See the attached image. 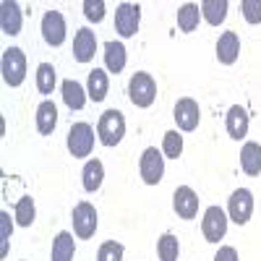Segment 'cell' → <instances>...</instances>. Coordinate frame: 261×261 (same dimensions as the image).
Listing matches in <instances>:
<instances>
[{
  "label": "cell",
  "instance_id": "obj_1",
  "mask_svg": "<svg viewBox=\"0 0 261 261\" xmlns=\"http://www.w3.org/2000/svg\"><path fill=\"white\" fill-rule=\"evenodd\" d=\"M97 136L105 146H118L125 136V118L120 110H105L97 123Z\"/></svg>",
  "mask_w": 261,
  "mask_h": 261
},
{
  "label": "cell",
  "instance_id": "obj_2",
  "mask_svg": "<svg viewBox=\"0 0 261 261\" xmlns=\"http://www.w3.org/2000/svg\"><path fill=\"white\" fill-rule=\"evenodd\" d=\"M128 97H130V102H134L136 107H151V105H154V99H157V84H154V79H151V73L139 71V73L130 76V81H128Z\"/></svg>",
  "mask_w": 261,
  "mask_h": 261
},
{
  "label": "cell",
  "instance_id": "obj_3",
  "mask_svg": "<svg viewBox=\"0 0 261 261\" xmlns=\"http://www.w3.org/2000/svg\"><path fill=\"white\" fill-rule=\"evenodd\" d=\"M0 71H3V81L8 86H21L27 79V55L21 47H8L3 50V63H0Z\"/></svg>",
  "mask_w": 261,
  "mask_h": 261
},
{
  "label": "cell",
  "instance_id": "obj_4",
  "mask_svg": "<svg viewBox=\"0 0 261 261\" xmlns=\"http://www.w3.org/2000/svg\"><path fill=\"white\" fill-rule=\"evenodd\" d=\"M139 172H141V180L146 186H157L165 175V154L157 146H149L144 149V154L139 160Z\"/></svg>",
  "mask_w": 261,
  "mask_h": 261
},
{
  "label": "cell",
  "instance_id": "obj_5",
  "mask_svg": "<svg viewBox=\"0 0 261 261\" xmlns=\"http://www.w3.org/2000/svg\"><path fill=\"white\" fill-rule=\"evenodd\" d=\"M94 149V128L89 123H73L68 130V151L73 157L84 160Z\"/></svg>",
  "mask_w": 261,
  "mask_h": 261
},
{
  "label": "cell",
  "instance_id": "obj_6",
  "mask_svg": "<svg viewBox=\"0 0 261 261\" xmlns=\"http://www.w3.org/2000/svg\"><path fill=\"white\" fill-rule=\"evenodd\" d=\"M251 214H253V193L248 188L232 191V196L227 199V217L235 225H246L251 222Z\"/></svg>",
  "mask_w": 261,
  "mask_h": 261
},
{
  "label": "cell",
  "instance_id": "obj_7",
  "mask_svg": "<svg viewBox=\"0 0 261 261\" xmlns=\"http://www.w3.org/2000/svg\"><path fill=\"white\" fill-rule=\"evenodd\" d=\"M227 214L220 206H209L204 212V220H201V232L206 238V243H220L222 238L227 235Z\"/></svg>",
  "mask_w": 261,
  "mask_h": 261
},
{
  "label": "cell",
  "instance_id": "obj_8",
  "mask_svg": "<svg viewBox=\"0 0 261 261\" xmlns=\"http://www.w3.org/2000/svg\"><path fill=\"white\" fill-rule=\"evenodd\" d=\"M73 232L81 238V241H86V238H92L94 230H97V209L89 204V201H79L73 206Z\"/></svg>",
  "mask_w": 261,
  "mask_h": 261
},
{
  "label": "cell",
  "instance_id": "obj_9",
  "mask_svg": "<svg viewBox=\"0 0 261 261\" xmlns=\"http://www.w3.org/2000/svg\"><path fill=\"white\" fill-rule=\"evenodd\" d=\"M141 24V8L136 3H120L115 11V29L120 37H136Z\"/></svg>",
  "mask_w": 261,
  "mask_h": 261
},
{
  "label": "cell",
  "instance_id": "obj_10",
  "mask_svg": "<svg viewBox=\"0 0 261 261\" xmlns=\"http://www.w3.org/2000/svg\"><path fill=\"white\" fill-rule=\"evenodd\" d=\"M65 18L60 11H47L42 16V39L47 42L50 47H60L65 42Z\"/></svg>",
  "mask_w": 261,
  "mask_h": 261
},
{
  "label": "cell",
  "instance_id": "obj_11",
  "mask_svg": "<svg viewBox=\"0 0 261 261\" xmlns=\"http://www.w3.org/2000/svg\"><path fill=\"white\" fill-rule=\"evenodd\" d=\"M172 118H175V123H178L180 130H196V128H199V120H201L199 102L191 99V97L178 99L175 102V110H172Z\"/></svg>",
  "mask_w": 261,
  "mask_h": 261
},
{
  "label": "cell",
  "instance_id": "obj_12",
  "mask_svg": "<svg viewBox=\"0 0 261 261\" xmlns=\"http://www.w3.org/2000/svg\"><path fill=\"white\" fill-rule=\"evenodd\" d=\"M172 209L180 220H193L199 214V196L191 186H178L175 193H172Z\"/></svg>",
  "mask_w": 261,
  "mask_h": 261
},
{
  "label": "cell",
  "instance_id": "obj_13",
  "mask_svg": "<svg viewBox=\"0 0 261 261\" xmlns=\"http://www.w3.org/2000/svg\"><path fill=\"white\" fill-rule=\"evenodd\" d=\"M21 24H24L21 6L13 3V0H3L0 3V29H3V34H8V37L21 34Z\"/></svg>",
  "mask_w": 261,
  "mask_h": 261
},
{
  "label": "cell",
  "instance_id": "obj_14",
  "mask_svg": "<svg viewBox=\"0 0 261 261\" xmlns=\"http://www.w3.org/2000/svg\"><path fill=\"white\" fill-rule=\"evenodd\" d=\"M238 55H241V37H238V32H225L217 39V60L222 65H232Z\"/></svg>",
  "mask_w": 261,
  "mask_h": 261
},
{
  "label": "cell",
  "instance_id": "obj_15",
  "mask_svg": "<svg viewBox=\"0 0 261 261\" xmlns=\"http://www.w3.org/2000/svg\"><path fill=\"white\" fill-rule=\"evenodd\" d=\"M225 125H227V134H230V139H235V141L246 139V136H248V113H246V107H241V105H232L230 110H227Z\"/></svg>",
  "mask_w": 261,
  "mask_h": 261
},
{
  "label": "cell",
  "instance_id": "obj_16",
  "mask_svg": "<svg viewBox=\"0 0 261 261\" xmlns=\"http://www.w3.org/2000/svg\"><path fill=\"white\" fill-rule=\"evenodd\" d=\"M97 53V37L92 29H79L73 37V58L79 63H89Z\"/></svg>",
  "mask_w": 261,
  "mask_h": 261
},
{
  "label": "cell",
  "instance_id": "obj_17",
  "mask_svg": "<svg viewBox=\"0 0 261 261\" xmlns=\"http://www.w3.org/2000/svg\"><path fill=\"white\" fill-rule=\"evenodd\" d=\"M125 63H128V53H125V45L123 42H105V65H107V71L110 73H120L125 68Z\"/></svg>",
  "mask_w": 261,
  "mask_h": 261
},
{
  "label": "cell",
  "instance_id": "obj_18",
  "mask_svg": "<svg viewBox=\"0 0 261 261\" xmlns=\"http://www.w3.org/2000/svg\"><path fill=\"white\" fill-rule=\"evenodd\" d=\"M58 125V107L53 99H45V102H39L37 107V130L42 136H50L53 130Z\"/></svg>",
  "mask_w": 261,
  "mask_h": 261
},
{
  "label": "cell",
  "instance_id": "obj_19",
  "mask_svg": "<svg viewBox=\"0 0 261 261\" xmlns=\"http://www.w3.org/2000/svg\"><path fill=\"white\" fill-rule=\"evenodd\" d=\"M107 92H110V76H107V71H102V68L89 71V81H86V94H89V99L102 102L107 97Z\"/></svg>",
  "mask_w": 261,
  "mask_h": 261
},
{
  "label": "cell",
  "instance_id": "obj_20",
  "mask_svg": "<svg viewBox=\"0 0 261 261\" xmlns=\"http://www.w3.org/2000/svg\"><path fill=\"white\" fill-rule=\"evenodd\" d=\"M241 167L246 175H258L261 172V144L246 141L241 149Z\"/></svg>",
  "mask_w": 261,
  "mask_h": 261
},
{
  "label": "cell",
  "instance_id": "obj_21",
  "mask_svg": "<svg viewBox=\"0 0 261 261\" xmlns=\"http://www.w3.org/2000/svg\"><path fill=\"white\" fill-rule=\"evenodd\" d=\"M60 89H63V102L68 105L71 110H81V107L86 105V99H89V94L84 92V86L76 79H65Z\"/></svg>",
  "mask_w": 261,
  "mask_h": 261
},
{
  "label": "cell",
  "instance_id": "obj_22",
  "mask_svg": "<svg viewBox=\"0 0 261 261\" xmlns=\"http://www.w3.org/2000/svg\"><path fill=\"white\" fill-rule=\"evenodd\" d=\"M73 253H76V243H73V235L71 232H58L55 241H53V253H50V261H73Z\"/></svg>",
  "mask_w": 261,
  "mask_h": 261
},
{
  "label": "cell",
  "instance_id": "obj_23",
  "mask_svg": "<svg viewBox=\"0 0 261 261\" xmlns=\"http://www.w3.org/2000/svg\"><path fill=\"white\" fill-rule=\"evenodd\" d=\"M81 178H84V191H86V193L99 191V186H102V180H105V165H102L99 160H89V162L84 165Z\"/></svg>",
  "mask_w": 261,
  "mask_h": 261
},
{
  "label": "cell",
  "instance_id": "obj_24",
  "mask_svg": "<svg viewBox=\"0 0 261 261\" xmlns=\"http://www.w3.org/2000/svg\"><path fill=\"white\" fill-rule=\"evenodd\" d=\"M227 0H204L201 3V16H204V21L206 24H212V27H220L222 21L227 18Z\"/></svg>",
  "mask_w": 261,
  "mask_h": 261
},
{
  "label": "cell",
  "instance_id": "obj_25",
  "mask_svg": "<svg viewBox=\"0 0 261 261\" xmlns=\"http://www.w3.org/2000/svg\"><path fill=\"white\" fill-rule=\"evenodd\" d=\"M199 18H201V6L196 3H183L178 8V29L191 34L196 27H199Z\"/></svg>",
  "mask_w": 261,
  "mask_h": 261
},
{
  "label": "cell",
  "instance_id": "obj_26",
  "mask_svg": "<svg viewBox=\"0 0 261 261\" xmlns=\"http://www.w3.org/2000/svg\"><path fill=\"white\" fill-rule=\"evenodd\" d=\"M13 212H16V222H18L21 227H32L34 217H37L34 199H32V196H21V199L16 201V206H13Z\"/></svg>",
  "mask_w": 261,
  "mask_h": 261
},
{
  "label": "cell",
  "instance_id": "obj_27",
  "mask_svg": "<svg viewBox=\"0 0 261 261\" xmlns=\"http://www.w3.org/2000/svg\"><path fill=\"white\" fill-rule=\"evenodd\" d=\"M178 253H180V243L172 232H165L160 241H157V256L160 261H178Z\"/></svg>",
  "mask_w": 261,
  "mask_h": 261
},
{
  "label": "cell",
  "instance_id": "obj_28",
  "mask_svg": "<svg viewBox=\"0 0 261 261\" xmlns=\"http://www.w3.org/2000/svg\"><path fill=\"white\" fill-rule=\"evenodd\" d=\"M55 84H58L55 68L50 63H39L37 65V89H39V94H53Z\"/></svg>",
  "mask_w": 261,
  "mask_h": 261
},
{
  "label": "cell",
  "instance_id": "obj_29",
  "mask_svg": "<svg viewBox=\"0 0 261 261\" xmlns=\"http://www.w3.org/2000/svg\"><path fill=\"white\" fill-rule=\"evenodd\" d=\"M162 154L170 160H178L183 154V136L178 130H167L165 139H162Z\"/></svg>",
  "mask_w": 261,
  "mask_h": 261
},
{
  "label": "cell",
  "instance_id": "obj_30",
  "mask_svg": "<svg viewBox=\"0 0 261 261\" xmlns=\"http://www.w3.org/2000/svg\"><path fill=\"white\" fill-rule=\"evenodd\" d=\"M123 253H125V248L118 241H107V243L99 246L97 261H123Z\"/></svg>",
  "mask_w": 261,
  "mask_h": 261
},
{
  "label": "cell",
  "instance_id": "obj_31",
  "mask_svg": "<svg viewBox=\"0 0 261 261\" xmlns=\"http://www.w3.org/2000/svg\"><path fill=\"white\" fill-rule=\"evenodd\" d=\"M241 13L248 24H261V0H241Z\"/></svg>",
  "mask_w": 261,
  "mask_h": 261
},
{
  "label": "cell",
  "instance_id": "obj_32",
  "mask_svg": "<svg viewBox=\"0 0 261 261\" xmlns=\"http://www.w3.org/2000/svg\"><path fill=\"white\" fill-rule=\"evenodd\" d=\"M11 217L8 212H0V258L8 256V238H11Z\"/></svg>",
  "mask_w": 261,
  "mask_h": 261
},
{
  "label": "cell",
  "instance_id": "obj_33",
  "mask_svg": "<svg viewBox=\"0 0 261 261\" xmlns=\"http://www.w3.org/2000/svg\"><path fill=\"white\" fill-rule=\"evenodd\" d=\"M84 16L94 21V24H99L105 18V0H84Z\"/></svg>",
  "mask_w": 261,
  "mask_h": 261
},
{
  "label": "cell",
  "instance_id": "obj_34",
  "mask_svg": "<svg viewBox=\"0 0 261 261\" xmlns=\"http://www.w3.org/2000/svg\"><path fill=\"white\" fill-rule=\"evenodd\" d=\"M214 261H241V258H238V251L232 246H222L220 251H217Z\"/></svg>",
  "mask_w": 261,
  "mask_h": 261
}]
</instances>
